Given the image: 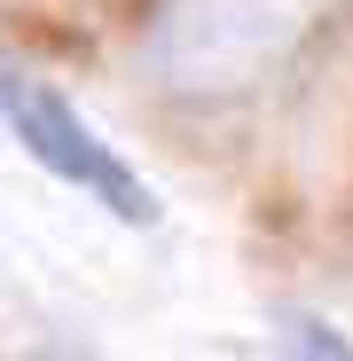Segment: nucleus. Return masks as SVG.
I'll return each mask as SVG.
<instances>
[{"mask_svg": "<svg viewBox=\"0 0 353 361\" xmlns=\"http://www.w3.org/2000/svg\"><path fill=\"white\" fill-rule=\"evenodd\" d=\"M0 118L16 126V142H24V157L39 165V173H55V180H71V189H87L102 212H118L126 228H157V189L118 157L87 118H79V102L63 94V87H39V79H8V102H0Z\"/></svg>", "mask_w": 353, "mask_h": 361, "instance_id": "f257e3e1", "label": "nucleus"}, {"mask_svg": "<svg viewBox=\"0 0 353 361\" xmlns=\"http://www.w3.org/2000/svg\"><path fill=\"white\" fill-rule=\"evenodd\" d=\"M322 0H173L165 71L173 87H244L314 24Z\"/></svg>", "mask_w": 353, "mask_h": 361, "instance_id": "f03ea898", "label": "nucleus"}, {"mask_svg": "<svg viewBox=\"0 0 353 361\" xmlns=\"http://www.w3.org/2000/svg\"><path fill=\"white\" fill-rule=\"evenodd\" d=\"M283 345H299V353H330V361H345V353H353L330 322H306V314H283Z\"/></svg>", "mask_w": 353, "mask_h": 361, "instance_id": "7ed1b4c3", "label": "nucleus"}, {"mask_svg": "<svg viewBox=\"0 0 353 361\" xmlns=\"http://www.w3.org/2000/svg\"><path fill=\"white\" fill-rule=\"evenodd\" d=\"M0 102H8V71H0Z\"/></svg>", "mask_w": 353, "mask_h": 361, "instance_id": "20e7f679", "label": "nucleus"}]
</instances>
